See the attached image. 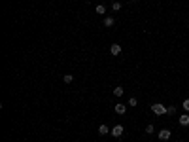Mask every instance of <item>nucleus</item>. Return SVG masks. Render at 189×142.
I'll return each mask as SVG.
<instances>
[{"label": "nucleus", "mask_w": 189, "mask_h": 142, "mask_svg": "<svg viewBox=\"0 0 189 142\" xmlns=\"http://www.w3.org/2000/svg\"><path fill=\"white\" fill-rule=\"evenodd\" d=\"M151 112L155 116H165V114H167V106L163 104V102H153V104H151Z\"/></svg>", "instance_id": "1"}, {"label": "nucleus", "mask_w": 189, "mask_h": 142, "mask_svg": "<svg viewBox=\"0 0 189 142\" xmlns=\"http://www.w3.org/2000/svg\"><path fill=\"white\" fill-rule=\"evenodd\" d=\"M153 131H155V127H153V125H151V123H149V125H148V127H146V133H148V135H151V133H153Z\"/></svg>", "instance_id": "15"}, {"label": "nucleus", "mask_w": 189, "mask_h": 142, "mask_svg": "<svg viewBox=\"0 0 189 142\" xmlns=\"http://www.w3.org/2000/svg\"><path fill=\"white\" fill-rule=\"evenodd\" d=\"M125 112H127V106L121 104V102H117L115 104V114H125Z\"/></svg>", "instance_id": "6"}, {"label": "nucleus", "mask_w": 189, "mask_h": 142, "mask_svg": "<svg viewBox=\"0 0 189 142\" xmlns=\"http://www.w3.org/2000/svg\"><path fill=\"white\" fill-rule=\"evenodd\" d=\"M108 133H110V129H108V127H106V125L102 123V125H100V127H99V135H102V137H104V135H108Z\"/></svg>", "instance_id": "8"}, {"label": "nucleus", "mask_w": 189, "mask_h": 142, "mask_svg": "<svg viewBox=\"0 0 189 142\" xmlns=\"http://www.w3.org/2000/svg\"><path fill=\"white\" fill-rule=\"evenodd\" d=\"M182 106H184V110H185V112H189V99H185Z\"/></svg>", "instance_id": "16"}, {"label": "nucleus", "mask_w": 189, "mask_h": 142, "mask_svg": "<svg viewBox=\"0 0 189 142\" xmlns=\"http://www.w3.org/2000/svg\"><path fill=\"white\" fill-rule=\"evenodd\" d=\"M95 11H97V14H99V15H104V14H106V8H104L102 4H99V6H97V8H95Z\"/></svg>", "instance_id": "9"}, {"label": "nucleus", "mask_w": 189, "mask_h": 142, "mask_svg": "<svg viewBox=\"0 0 189 142\" xmlns=\"http://www.w3.org/2000/svg\"><path fill=\"white\" fill-rule=\"evenodd\" d=\"M136 104H138V101H136L134 97H131V99H129V106H132V108H134Z\"/></svg>", "instance_id": "13"}, {"label": "nucleus", "mask_w": 189, "mask_h": 142, "mask_svg": "<svg viewBox=\"0 0 189 142\" xmlns=\"http://www.w3.org/2000/svg\"><path fill=\"white\" fill-rule=\"evenodd\" d=\"M170 131H168V129H161V131H159L157 133V137H159V140H168V138H170Z\"/></svg>", "instance_id": "3"}, {"label": "nucleus", "mask_w": 189, "mask_h": 142, "mask_svg": "<svg viewBox=\"0 0 189 142\" xmlns=\"http://www.w3.org/2000/svg\"><path fill=\"white\" fill-rule=\"evenodd\" d=\"M110 53H112L113 57H117L121 53V46H119V44H112V46H110Z\"/></svg>", "instance_id": "4"}, {"label": "nucleus", "mask_w": 189, "mask_h": 142, "mask_svg": "<svg viewBox=\"0 0 189 142\" xmlns=\"http://www.w3.org/2000/svg\"><path fill=\"white\" fill-rule=\"evenodd\" d=\"M123 131H125V129H123V125H115V127L110 131V135H112V137H115V138H119V137L123 135Z\"/></svg>", "instance_id": "2"}, {"label": "nucleus", "mask_w": 189, "mask_h": 142, "mask_svg": "<svg viewBox=\"0 0 189 142\" xmlns=\"http://www.w3.org/2000/svg\"><path fill=\"white\" fill-rule=\"evenodd\" d=\"M74 82V76L72 74H66V76H64V83H72Z\"/></svg>", "instance_id": "11"}, {"label": "nucleus", "mask_w": 189, "mask_h": 142, "mask_svg": "<svg viewBox=\"0 0 189 142\" xmlns=\"http://www.w3.org/2000/svg\"><path fill=\"white\" fill-rule=\"evenodd\" d=\"M113 25H115V19H113V17H106V19H104V27H113Z\"/></svg>", "instance_id": "7"}, {"label": "nucleus", "mask_w": 189, "mask_h": 142, "mask_svg": "<svg viewBox=\"0 0 189 142\" xmlns=\"http://www.w3.org/2000/svg\"><path fill=\"white\" fill-rule=\"evenodd\" d=\"M112 9H113V11L121 9V2H113V4H112Z\"/></svg>", "instance_id": "12"}, {"label": "nucleus", "mask_w": 189, "mask_h": 142, "mask_svg": "<svg viewBox=\"0 0 189 142\" xmlns=\"http://www.w3.org/2000/svg\"><path fill=\"white\" fill-rule=\"evenodd\" d=\"M167 114L174 116V114H176V106H168V108H167Z\"/></svg>", "instance_id": "14"}, {"label": "nucleus", "mask_w": 189, "mask_h": 142, "mask_svg": "<svg viewBox=\"0 0 189 142\" xmlns=\"http://www.w3.org/2000/svg\"><path fill=\"white\" fill-rule=\"evenodd\" d=\"M113 95H115V97H121L123 95V87H113Z\"/></svg>", "instance_id": "10"}, {"label": "nucleus", "mask_w": 189, "mask_h": 142, "mask_svg": "<svg viewBox=\"0 0 189 142\" xmlns=\"http://www.w3.org/2000/svg\"><path fill=\"white\" fill-rule=\"evenodd\" d=\"M178 121H180V125H182V127H187V125H189V114H182Z\"/></svg>", "instance_id": "5"}]
</instances>
